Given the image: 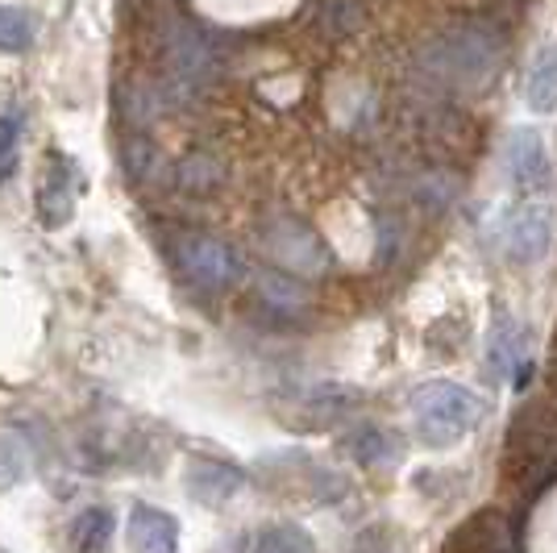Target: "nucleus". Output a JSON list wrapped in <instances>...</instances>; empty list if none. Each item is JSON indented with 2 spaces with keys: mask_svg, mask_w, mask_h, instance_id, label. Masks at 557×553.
Segmentation results:
<instances>
[{
  "mask_svg": "<svg viewBox=\"0 0 557 553\" xmlns=\"http://www.w3.org/2000/svg\"><path fill=\"white\" fill-rule=\"evenodd\" d=\"M17 146H22V113H0V184L17 167Z\"/></svg>",
  "mask_w": 557,
  "mask_h": 553,
  "instance_id": "obj_17",
  "label": "nucleus"
},
{
  "mask_svg": "<svg viewBox=\"0 0 557 553\" xmlns=\"http://www.w3.org/2000/svg\"><path fill=\"white\" fill-rule=\"evenodd\" d=\"M255 553H317V545L300 525H267L255 537Z\"/></svg>",
  "mask_w": 557,
  "mask_h": 553,
  "instance_id": "obj_15",
  "label": "nucleus"
},
{
  "mask_svg": "<svg viewBox=\"0 0 557 553\" xmlns=\"http://www.w3.org/2000/svg\"><path fill=\"white\" fill-rule=\"evenodd\" d=\"M75 192H79V175H75V162L63 150H50L42 162V180H38V221L47 230H63L71 217H75Z\"/></svg>",
  "mask_w": 557,
  "mask_h": 553,
  "instance_id": "obj_4",
  "label": "nucleus"
},
{
  "mask_svg": "<svg viewBox=\"0 0 557 553\" xmlns=\"http://www.w3.org/2000/svg\"><path fill=\"white\" fill-rule=\"evenodd\" d=\"M34 47V17L22 4H0V54H25Z\"/></svg>",
  "mask_w": 557,
  "mask_h": 553,
  "instance_id": "obj_14",
  "label": "nucleus"
},
{
  "mask_svg": "<svg viewBox=\"0 0 557 553\" xmlns=\"http://www.w3.org/2000/svg\"><path fill=\"white\" fill-rule=\"evenodd\" d=\"M354 458L362 462V466H392L399 458V445L387 429H379V425H354L346 438H342Z\"/></svg>",
  "mask_w": 557,
  "mask_h": 553,
  "instance_id": "obj_12",
  "label": "nucleus"
},
{
  "mask_svg": "<svg viewBox=\"0 0 557 553\" xmlns=\"http://www.w3.org/2000/svg\"><path fill=\"white\" fill-rule=\"evenodd\" d=\"M508 175L520 192H545L554 184V167H549V150L536 130H511L508 138Z\"/></svg>",
  "mask_w": 557,
  "mask_h": 553,
  "instance_id": "obj_8",
  "label": "nucleus"
},
{
  "mask_svg": "<svg viewBox=\"0 0 557 553\" xmlns=\"http://www.w3.org/2000/svg\"><path fill=\"white\" fill-rule=\"evenodd\" d=\"M262 242H267V250L275 254L283 267H292V271L321 275V271L329 267L325 242L308 230V225L292 221V217H275V221L267 225V233H262Z\"/></svg>",
  "mask_w": 557,
  "mask_h": 553,
  "instance_id": "obj_5",
  "label": "nucleus"
},
{
  "mask_svg": "<svg viewBox=\"0 0 557 553\" xmlns=\"http://www.w3.org/2000/svg\"><path fill=\"white\" fill-rule=\"evenodd\" d=\"M504 246L520 267L541 262L554 246V212L545 205H520L504 225Z\"/></svg>",
  "mask_w": 557,
  "mask_h": 553,
  "instance_id": "obj_6",
  "label": "nucleus"
},
{
  "mask_svg": "<svg viewBox=\"0 0 557 553\" xmlns=\"http://www.w3.org/2000/svg\"><path fill=\"white\" fill-rule=\"evenodd\" d=\"M408 413H412V433H417L420 445L449 450L483 425L487 408L479 404V395L466 392L462 383L437 379V383H424L408 395Z\"/></svg>",
  "mask_w": 557,
  "mask_h": 553,
  "instance_id": "obj_2",
  "label": "nucleus"
},
{
  "mask_svg": "<svg viewBox=\"0 0 557 553\" xmlns=\"http://www.w3.org/2000/svg\"><path fill=\"white\" fill-rule=\"evenodd\" d=\"M242 470H233L230 462H216V458H196L187 466V491H191V500H200V504H225L233 500L237 491H242Z\"/></svg>",
  "mask_w": 557,
  "mask_h": 553,
  "instance_id": "obj_10",
  "label": "nucleus"
},
{
  "mask_svg": "<svg viewBox=\"0 0 557 553\" xmlns=\"http://www.w3.org/2000/svg\"><path fill=\"white\" fill-rule=\"evenodd\" d=\"M524 100L541 116L557 113V47H541L524 75Z\"/></svg>",
  "mask_w": 557,
  "mask_h": 553,
  "instance_id": "obj_11",
  "label": "nucleus"
},
{
  "mask_svg": "<svg viewBox=\"0 0 557 553\" xmlns=\"http://www.w3.org/2000/svg\"><path fill=\"white\" fill-rule=\"evenodd\" d=\"M175 262L191 287H205V292H225L242 279V258L216 242L209 233H184L175 237Z\"/></svg>",
  "mask_w": 557,
  "mask_h": 553,
  "instance_id": "obj_3",
  "label": "nucleus"
},
{
  "mask_svg": "<svg viewBox=\"0 0 557 553\" xmlns=\"http://www.w3.org/2000/svg\"><path fill=\"white\" fill-rule=\"evenodd\" d=\"M29 470V454H25V441L13 433H0V487H17Z\"/></svg>",
  "mask_w": 557,
  "mask_h": 553,
  "instance_id": "obj_16",
  "label": "nucleus"
},
{
  "mask_svg": "<svg viewBox=\"0 0 557 553\" xmlns=\"http://www.w3.org/2000/svg\"><path fill=\"white\" fill-rule=\"evenodd\" d=\"M113 512L109 507H84L75 520H71V550L75 553H104L113 541Z\"/></svg>",
  "mask_w": 557,
  "mask_h": 553,
  "instance_id": "obj_13",
  "label": "nucleus"
},
{
  "mask_svg": "<svg viewBox=\"0 0 557 553\" xmlns=\"http://www.w3.org/2000/svg\"><path fill=\"white\" fill-rule=\"evenodd\" d=\"M504 59V38L487 22L454 25L437 34L429 47L420 50V71L442 84L445 93H474L483 88Z\"/></svg>",
  "mask_w": 557,
  "mask_h": 553,
  "instance_id": "obj_1",
  "label": "nucleus"
},
{
  "mask_svg": "<svg viewBox=\"0 0 557 553\" xmlns=\"http://www.w3.org/2000/svg\"><path fill=\"white\" fill-rule=\"evenodd\" d=\"M487 367L499 383H524L529 379V333L524 324L511 321V317H495L491 324V337H487Z\"/></svg>",
  "mask_w": 557,
  "mask_h": 553,
  "instance_id": "obj_7",
  "label": "nucleus"
},
{
  "mask_svg": "<svg viewBox=\"0 0 557 553\" xmlns=\"http://www.w3.org/2000/svg\"><path fill=\"white\" fill-rule=\"evenodd\" d=\"M129 550L134 553H180V520L163 507L134 504L129 512Z\"/></svg>",
  "mask_w": 557,
  "mask_h": 553,
  "instance_id": "obj_9",
  "label": "nucleus"
}]
</instances>
